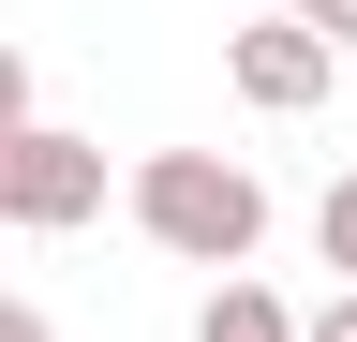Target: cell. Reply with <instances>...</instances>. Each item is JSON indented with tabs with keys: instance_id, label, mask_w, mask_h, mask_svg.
Here are the masks:
<instances>
[{
	"instance_id": "cell-5",
	"label": "cell",
	"mask_w": 357,
	"mask_h": 342,
	"mask_svg": "<svg viewBox=\"0 0 357 342\" xmlns=\"http://www.w3.org/2000/svg\"><path fill=\"white\" fill-rule=\"evenodd\" d=\"M312 238H328V268H357V179H328V208H312Z\"/></svg>"
},
{
	"instance_id": "cell-4",
	"label": "cell",
	"mask_w": 357,
	"mask_h": 342,
	"mask_svg": "<svg viewBox=\"0 0 357 342\" xmlns=\"http://www.w3.org/2000/svg\"><path fill=\"white\" fill-rule=\"evenodd\" d=\"M194 342H298V313L268 283H208V313H194Z\"/></svg>"
},
{
	"instance_id": "cell-3",
	"label": "cell",
	"mask_w": 357,
	"mask_h": 342,
	"mask_svg": "<svg viewBox=\"0 0 357 342\" xmlns=\"http://www.w3.org/2000/svg\"><path fill=\"white\" fill-rule=\"evenodd\" d=\"M223 75H238V104H268V119H298V104H328V75H342V60L312 45L298 15H253L238 45H223Z\"/></svg>"
},
{
	"instance_id": "cell-8",
	"label": "cell",
	"mask_w": 357,
	"mask_h": 342,
	"mask_svg": "<svg viewBox=\"0 0 357 342\" xmlns=\"http://www.w3.org/2000/svg\"><path fill=\"white\" fill-rule=\"evenodd\" d=\"M15 119H30V60L0 45V134H15Z\"/></svg>"
},
{
	"instance_id": "cell-7",
	"label": "cell",
	"mask_w": 357,
	"mask_h": 342,
	"mask_svg": "<svg viewBox=\"0 0 357 342\" xmlns=\"http://www.w3.org/2000/svg\"><path fill=\"white\" fill-rule=\"evenodd\" d=\"M298 342H357V283L328 297V313H298Z\"/></svg>"
},
{
	"instance_id": "cell-9",
	"label": "cell",
	"mask_w": 357,
	"mask_h": 342,
	"mask_svg": "<svg viewBox=\"0 0 357 342\" xmlns=\"http://www.w3.org/2000/svg\"><path fill=\"white\" fill-rule=\"evenodd\" d=\"M0 342H45V313H30V297H0Z\"/></svg>"
},
{
	"instance_id": "cell-2",
	"label": "cell",
	"mask_w": 357,
	"mask_h": 342,
	"mask_svg": "<svg viewBox=\"0 0 357 342\" xmlns=\"http://www.w3.org/2000/svg\"><path fill=\"white\" fill-rule=\"evenodd\" d=\"M89 208H105V134L15 119V134H0V224H30V238H75Z\"/></svg>"
},
{
	"instance_id": "cell-1",
	"label": "cell",
	"mask_w": 357,
	"mask_h": 342,
	"mask_svg": "<svg viewBox=\"0 0 357 342\" xmlns=\"http://www.w3.org/2000/svg\"><path fill=\"white\" fill-rule=\"evenodd\" d=\"M134 224H149L178 268H223V283H238L253 238H268V179L238 149H149V164H134Z\"/></svg>"
},
{
	"instance_id": "cell-6",
	"label": "cell",
	"mask_w": 357,
	"mask_h": 342,
	"mask_svg": "<svg viewBox=\"0 0 357 342\" xmlns=\"http://www.w3.org/2000/svg\"><path fill=\"white\" fill-rule=\"evenodd\" d=\"M283 15H298V30H312V45H328V60L357 45V0H283Z\"/></svg>"
}]
</instances>
